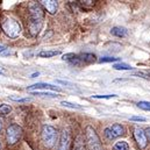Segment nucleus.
Wrapping results in <instances>:
<instances>
[{
  "mask_svg": "<svg viewBox=\"0 0 150 150\" xmlns=\"http://www.w3.org/2000/svg\"><path fill=\"white\" fill-rule=\"evenodd\" d=\"M29 12V33L32 36H38L42 29L44 20V9L40 2H30L28 6Z\"/></svg>",
  "mask_w": 150,
  "mask_h": 150,
  "instance_id": "1",
  "label": "nucleus"
},
{
  "mask_svg": "<svg viewBox=\"0 0 150 150\" xmlns=\"http://www.w3.org/2000/svg\"><path fill=\"white\" fill-rule=\"evenodd\" d=\"M96 55L91 54V52H80V54H65L63 55L62 59L67 61L68 63H70L71 65L75 67H84L87 64H91L93 62H96Z\"/></svg>",
  "mask_w": 150,
  "mask_h": 150,
  "instance_id": "2",
  "label": "nucleus"
},
{
  "mask_svg": "<svg viewBox=\"0 0 150 150\" xmlns=\"http://www.w3.org/2000/svg\"><path fill=\"white\" fill-rule=\"evenodd\" d=\"M85 141H86L87 150H104L101 141L96 129L91 126H87L85 128Z\"/></svg>",
  "mask_w": 150,
  "mask_h": 150,
  "instance_id": "3",
  "label": "nucleus"
},
{
  "mask_svg": "<svg viewBox=\"0 0 150 150\" xmlns=\"http://www.w3.org/2000/svg\"><path fill=\"white\" fill-rule=\"evenodd\" d=\"M1 29L8 38H18L21 34L20 23L12 18H5L4 19V21L1 22Z\"/></svg>",
  "mask_w": 150,
  "mask_h": 150,
  "instance_id": "4",
  "label": "nucleus"
},
{
  "mask_svg": "<svg viewBox=\"0 0 150 150\" xmlns=\"http://www.w3.org/2000/svg\"><path fill=\"white\" fill-rule=\"evenodd\" d=\"M41 139L47 148H52L57 141V130L50 125H44L41 132Z\"/></svg>",
  "mask_w": 150,
  "mask_h": 150,
  "instance_id": "5",
  "label": "nucleus"
},
{
  "mask_svg": "<svg viewBox=\"0 0 150 150\" xmlns=\"http://www.w3.org/2000/svg\"><path fill=\"white\" fill-rule=\"evenodd\" d=\"M21 136H22V128L16 123L11 125L6 130V141L9 146L16 144L21 139Z\"/></svg>",
  "mask_w": 150,
  "mask_h": 150,
  "instance_id": "6",
  "label": "nucleus"
},
{
  "mask_svg": "<svg viewBox=\"0 0 150 150\" xmlns=\"http://www.w3.org/2000/svg\"><path fill=\"white\" fill-rule=\"evenodd\" d=\"M104 134H105V137L107 140H114V139L120 137L121 135L125 134V127L120 123H113V125L105 128Z\"/></svg>",
  "mask_w": 150,
  "mask_h": 150,
  "instance_id": "7",
  "label": "nucleus"
},
{
  "mask_svg": "<svg viewBox=\"0 0 150 150\" xmlns=\"http://www.w3.org/2000/svg\"><path fill=\"white\" fill-rule=\"evenodd\" d=\"M134 137H135V141L139 146L140 149H144L148 144V137L146 135V132L141 128V127H135L134 128Z\"/></svg>",
  "mask_w": 150,
  "mask_h": 150,
  "instance_id": "8",
  "label": "nucleus"
},
{
  "mask_svg": "<svg viewBox=\"0 0 150 150\" xmlns=\"http://www.w3.org/2000/svg\"><path fill=\"white\" fill-rule=\"evenodd\" d=\"M70 144H71V136L69 130L63 129L59 137V143H58V150H70Z\"/></svg>",
  "mask_w": 150,
  "mask_h": 150,
  "instance_id": "9",
  "label": "nucleus"
},
{
  "mask_svg": "<svg viewBox=\"0 0 150 150\" xmlns=\"http://www.w3.org/2000/svg\"><path fill=\"white\" fill-rule=\"evenodd\" d=\"M27 90L30 92H35V91H40V90H50V91H56V92L62 91V88L59 86H55V85L47 84V83H36L32 86H28Z\"/></svg>",
  "mask_w": 150,
  "mask_h": 150,
  "instance_id": "10",
  "label": "nucleus"
},
{
  "mask_svg": "<svg viewBox=\"0 0 150 150\" xmlns=\"http://www.w3.org/2000/svg\"><path fill=\"white\" fill-rule=\"evenodd\" d=\"M40 4L43 7V9H45L51 15L56 14V12L58 9V2L56 0H42V1H40Z\"/></svg>",
  "mask_w": 150,
  "mask_h": 150,
  "instance_id": "11",
  "label": "nucleus"
},
{
  "mask_svg": "<svg viewBox=\"0 0 150 150\" xmlns=\"http://www.w3.org/2000/svg\"><path fill=\"white\" fill-rule=\"evenodd\" d=\"M111 34H112L113 36H115V38H125V36H127V34H128V30L125 28V27H120V26H116V27H113L112 29H111Z\"/></svg>",
  "mask_w": 150,
  "mask_h": 150,
  "instance_id": "12",
  "label": "nucleus"
},
{
  "mask_svg": "<svg viewBox=\"0 0 150 150\" xmlns=\"http://www.w3.org/2000/svg\"><path fill=\"white\" fill-rule=\"evenodd\" d=\"M61 54V50H42L38 54V57L41 58H50L54 56H57Z\"/></svg>",
  "mask_w": 150,
  "mask_h": 150,
  "instance_id": "13",
  "label": "nucleus"
},
{
  "mask_svg": "<svg viewBox=\"0 0 150 150\" xmlns=\"http://www.w3.org/2000/svg\"><path fill=\"white\" fill-rule=\"evenodd\" d=\"M74 150H85V146H84V140L83 137L79 135L77 136L75 140V144H74Z\"/></svg>",
  "mask_w": 150,
  "mask_h": 150,
  "instance_id": "14",
  "label": "nucleus"
},
{
  "mask_svg": "<svg viewBox=\"0 0 150 150\" xmlns=\"http://www.w3.org/2000/svg\"><path fill=\"white\" fill-rule=\"evenodd\" d=\"M112 150H129V146H128L127 142L120 141V142H116V143L113 146Z\"/></svg>",
  "mask_w": 150,
  "mask_h": 150,
  "instance_id": "15",
  "label": "nucleus"
},
{
  "mask_svg": "<svg viewBox=\"0 0 150 150\" xmlns=\"http://www.w3.org/2000/svg\"><path fill=\"white\" fill-rule=\"evenodd\" d=\"M61 105L64 107H69V108H74V110H83V106L74 104V103H69V101H61Z\"/></svg>",
  "mask_w": 150,
  "mask_h": 150,
  "instance_id": "16",
  "label": "nucleus"
},
{
  "mask_svg": "<svg viewBox=\"0 0 150 150\" xmlns=\"http://www.w3.org/2000/svg\"><path fill=\"white\" fill-rule=\"evenodd\" d=\"M113 68H114L115 70H132V69H133L129 64H126V63H117V64H114Z\"/></svg>",
  "mask_w": 150,
  "mask_h": 150,
  "instance_id": "17",
  "label": "nucleus"
},
{
  "mask_svg": "<svg viewBox=\"0 0 150 150\" xmlns=\"http://www.w3.org/2000/svg\"><path fill=\"white\" fill-rule=\"evenodd\" d=\"M12 111V107L7 104H0V115H7Z\"/></svg>",
  "mask_w": 150,
  "mask_h": 150,
  "instance_id": "18",
  "label": "nucleus"
},
{
  "mask_svg": "<svg viewBox=\"0 0 150 150\" xmlns=\"http://www.w3.org/2000/svg\"><path fill=\"white\" fill-rule=\"evenodd\" d=\"M32 94L34 96H43V97H57V93H54V92H41V91H35V92H32Z\"/></svg>",
  "mask_w": 150,
  "mask_h": 150,
  "instance_id": "19",
  "label": "nucleus"
},
{
  "mask_svg": "<svg viewBox=\"0 0 150 150\" xmlns=\"http://www.w3.org/2000/svg\"><path fill=\"white\" fill-rule=\"evenodd\" d=\"M137 107L143 110V111H149L150 112V101H139Z\"/></svg>",
  "mask_w": 150,
  "mask_h": 150,
  "instance_id": "20",
  "label": "nucleus"
},
{
  "mask_svg": "<svg viewBox=\"0 0 150 150\" xmlns=\"http://www.w3.org/2000/svg\"><path fill=\"white\" fill-rule=\"evenodd\" d=\"M120 58H117V57H112V56H106V57H101L100 59H99V62L100 63H111V62H116V61H119Z\"/></svg>",
  "mask_w": 150,
  "mask_h": 150,
  "instance_id": "21",
  "label": "nucleus"
},
{
  "mask_svg": "<svg viewBox=\"0 0 150 150\" xmlns=\"http://www.w3.org/2000/svg\"><path fill=\"white\" fill-rule=\"evenodd\" d=\"M8 99H11L13 101H18V103H28L30 100L29 98H21V97H15V96H9Z\"/></svg>",
  "mask_w": 150,
  "mask_h": 150,
  "instance_id": "22",
  "label": "nucleus"
},
{
  "mask_svg": "<svg viewBox=\"0 0 150 150\" xmlns=\"http://www.w3.org/2000/svg\"><path fill=\"white\" fill-rule=\"evenodd\" d=\"M78 4H79L84 9H86V7L91 8V7L94 6V1H91V0H88V1H78Z\"/></svg>",
  "mask_w": 150,
  "mask_h": 150,
  "instance_id": "23",
  "label": "nucleus"
},
{
  "mask_svg": "<svg viewBox=\"0 0 150 150\" xmlns=\"http://www.w3.org/2000/svg\"><path fill=\"white\" fill-rule=\"evenodd\" d=\"M116 94H105V96H92V98L94 99H112V98H116Z\"/></svg>",
  "mask_w": 150,
  "mask_h": 150,
  "instance_id": "24",
  "label": "nucleus"
},
{
  "mask_svg": "<svg viewBox=\"0 0 150 150\" xmlns=\"http://www.w3.org/2000/svg\"><path fill=\"white\" fill-rule=\"evenodd\" d=\"M129 120L130 121H136V122H144V121H147V119L143 117V116H130Z\"/></svg>",
  "mask_w": 150,
  "mask_h": 150,
  "instance_id": "25",
  "label": "nucleus"
},
{
  "mask_svg": "<svg viewBox=\"0 0 150 150\" xmlns=\"http://www.w3.org/2000/svg\"><path fill=\"white\" fill-rule=\"evenodd\" d=\"M144 132H146V135H147V137H149V140H150V128H147Z\"/></svg>",
  "mask_w": 150,
  "mask_h": 150,
  "instance_id": "26",
  "label": "nucleus"
},
{
  "mask_svg": "<svg viewBox=\"0 0 150 150\" xmlns=\"http://www.w3.org/2000/svg\"><path fill=\"white\" fill-rule=\"evenodd\" d=\"M5 50H6V47H4V45H1V44H0V54H2Z\"/></svg>",
  "mask_w": 150,
  "mask_h": 150,
  "instance_id": "27",
  "label": "nucleus"
},
{
  "mask_svg": "<svg viewBox=\"0 0 150 150\" xmlns=\"http://www.w3.org/2000/svg\"><path fill=\"white\" fill-rule=\"evenodd\" d=\"M38 75H40L38 72H35V74H33V75H32V78H35V77H36V76H38Z\"/></svg>",
  "mask_w": 150,
  "mask_h": 150,
  "instance_id": "28",
  "label": "nucleus"
},
{
  "mask_svg": "<svg viewBox=\"0 0 150 150\" xmlns=\"http://www.w3.org/2000/svg\"><path fill=\"white\" fill-rule=\"evenodd\" d=\"M1 128H2V122H1V120H0V132H1Z\"/></svg>",
  "mask_w": 150,
  "mask_h": 150,
  "instance_id": "29",
  "label": "nucleus"
},
{
  "mask_svg": "<svg viewBox=\"0 0 150 150\" xmlns=\"http://www.w3.org/2000/svg\"><path fill=\"white\" fill-rule=\"evenodd\" d=\"M0 75H4V71H2L1 69H0Z\"/></svg>",
  "mask_w": 150,
  "mask_h": 150,
  "instance_id": "30",
  "label": "nucleus"
}]
</instances>
